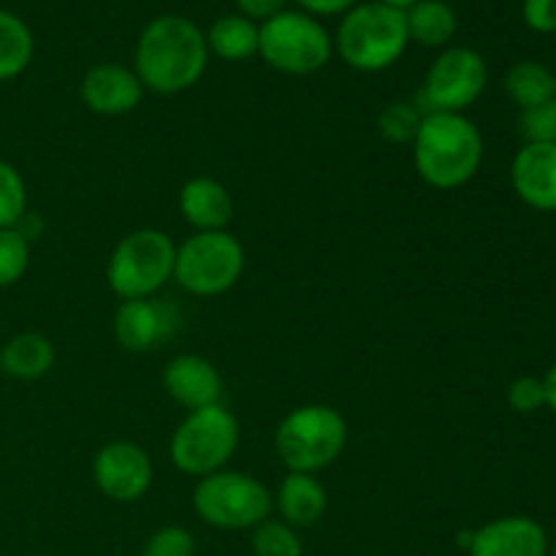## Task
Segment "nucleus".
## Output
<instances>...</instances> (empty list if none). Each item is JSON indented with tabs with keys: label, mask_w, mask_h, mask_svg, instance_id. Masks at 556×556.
Returning a JSON list of instances; mask_svg holds the SVG:
<instances>
[{
	"label": "nucleus",
	"mask_w": 556,
	"mask_h": 556,
	"mask_svg": "<svg viewBox=\"0 0 556 556\" xmlns=\"http://www.w3.org/2000/svg\"><path fill=\"white\" fill-rule=\"evenodd\" d=\"M210 63L206 36L195 22L179 14H163L147 22L134 52V71L144 90L177 96L204 76Z\"/></svg>",
	"instance_id": "nucleus-1"
},
{
	"label": "nucleus",
	"mask_w": 556,
	"mask_h": 556,
	"mask_svg": "<svg viewBox=\"0 0 556 556\" xmlns=\"http://www.w3.org/2000/svg\"><path fill=\"white\" fill-rule=\"evenodd\" d=\"M413 163L429 188H462L483 163L481 130L467 114L427 112L413 139Z\"/></svg>",
	"instance_id": "nucleus-2"
},
{
	"label": "nucleus",
	"mask_w": 556,
	"mask_h": 556,
	"mask_svg": "<svg viewBox=\"0 0 556 556\" xmlns=\"http://www.w3.org/2000/svg\"><path fill=\"white\" fill-rule=\"evenodd\" d=\"M407 22L405 11L369 0L356 3L342 14L334 33V52L342 63L362 74H378L391 68L407 52Z\"/></svg>",
	"instance_id": "nucleus-3"
},
{
	"label": "nucleus",
	"mask_w": 556,
	"mask_h": 556,
	"mask_svg": "<svg viewBox=\"0 0 556 556\" xmlns=\"http://www.w3.org/2000/svg\"><path fill=\"white\" fill-rule=\"evenodd\" d=\"M348 445V424L329 405H302L288 413L275 432V448L288 472L326 470Z\"/></svg>",
	"instance_id": "nucleus-4"
},
{
	"label": "nucleus",
	"mask_w": 556,
	"mask_h": 556,
	"mask_svg": "<svg viewBox=\"0 0 556 556\" xmlns=\"http://www.w3.org/2000/svg\"><path fill=\"white\" fill-rule=\"evenodd\" d=\"M177 244L161 228H136L114 244L106 261V282L114 296L152 299L174 280Z\"/></svg>",
	"instance_id": "nucleus-5"
},
{
	"label": "nucleus",
	"mask_w": 556,
	"mask_h": 556,
	"mask_svg": "<svg viewBox=\"0 0 556 556\" xmlns=\"http://www.w3.org/2000/svg\"><path fill=\"white\" fill-rule=\"evenodd\" d=\"M239 448V421L223 402L190 410L168 440V456L185 476L206 478L226 470Z\"/></svg>",
	"instance_id": "nucleus-6"
},
{
	"label": "nucleus",
	"mask_w": 556,
	"mask_h": 556,
	"mask_svg": "<svg viewBox=\"0 0 556 556\" xmlns=\"http://www.w3.org/2000/svg\"><path fill=\"white\" fill-rule=\"evenodd\" d=\"M258 54L280 74L309 76L331 60L334 38L315 16L282 9L258 25Z\"/></svg>",
	"instance_id": "nucleus-7"
},
{
	"label": "nucleus",
	"mask_w": 556,
	"mask_h": 556,
	"mask_svg": "<svg viewBox=\"0 0 556 556\" xmlns=\"http://www.w3.org/2000/svg\"><path fill=\"white\" fill-rule=\"evenodd\" d=\"M275 508V494L239 470H220L199 478L193 489V510L215 530H255Z\"/></svg>",
	"instance_id": "nucleus-8"
},
{
	"label": "nucleus",
	"mask_w": 556,
	"mask_h": 556,
	"mask_svg": "<svg viewBox=\"0 0 556 556\" xmlns=\"http://www.w3.org/2000/svg\"><path fill=\"white\" fill-rule=\"evenodd\" d=\"M244 271V248L228 231H193L177 244L174 280L190 296H223Z\"/></svg>",
	"instance_id": "nucleus-9"
},
{
	"label": "nucleus",
	"mask_w": 556,
	"mask_h": 556,
	"mask_svg": "<svg viewBox=\"0 0 556 556\" xmlns=\"http://www.w3.org/2000/svg\"><path fill=\"white\" fill-rule=\"evenodd\" d=\"M489 85V65L470 47H448L432 60L416 106L427 112L465 114Z\"/></svg>",
	"instance_id": "nucleus-10"
},
{
	"label": "nucleus",
	"mask_w": 556,
	"mask_h": 556,
	"mask_svg": "<svg viewBox=\"0 0 556 556\" xmlns=\"http://www.w3.org/2000/svg\"><path fill=\"white\" fill-rule=\"evenodd\" d=\"M152 459L141 445L130 440H114L103 445L92 459V481L98 492L112 503H139L152 486Z\"/></svg>",
	"instance_id": "nucleus-11"
},
{
	"label": "nucleus",
	"mask_w": 556,
	"mask_h": 556,
	"mask_svg": "<svg viewBox=\"0 0 556 556\" xmlns=\"http://www.w3.org/2000/svg\"><path fill=\"white\" fill-rule=\"evenodd\" d=\"M79 98L92 114L123 117L139 106L144 98V85L134 68H125L119 63H98L81 76Z\"/></svg>",
	"instance_id": "nucleus-12"
},
{
	"label": "nucleus",
	"mask_w": 556,
	"mask_h": 556,
	"mask_svg": "<svg viewBox=\"0 0 556 556\" xmlns=\"http://www.w3.org/2000/svg\"><path fill=\"white\" fill-rule=\"evenodd\" d=\"M467 552L470 556H546L548 535L530 516H503L472 532Z\"/></svg>",
	"instance_id": "nucleus-13"
},
{
	"label": "nucleus",
	"mask_w": 556,
	"mask_h": 556,
	"mask_svg": "<svg viewBox=\"0 0 556 556\" xmlns=\"http://www.w3.org/2000/svg\"><path fill=\"white\" fill-rule=\"evenodd\" d=\"M163 389L190 413L220 402L223 378L210 358L182 353V356H174L163 369Z\"/></svg>",
	"instance_id": "nucleus-14"
},
{
	"label": "nucleus",
	"mask_w": 556,
	"mask_h": 556,
	"mask_svg": "<svg viewBox=\"0 0 556 556\" xmlns=\"http://www.w3.org/2000/svg\"><path fill=\"white\" fill-rule=\"evenodd\" d=\"M516 195L538 212H556V144H525L510 163Z\"/></svg>",
	"instance_id": "nucleus-15"
},
{
	"label": "nucleus",
	"mask_w": 556,
	"mask_h": 556,
	"mask_svg": "<svg viewBox=\"0 0 556 556\" xmlns=\"http://www.w3.org/2000/svg\"><path fill=\"white\" fill-rule=\"evenodd\" d=\"M174 329V315L152 299H130L114 313V340L130 353H144L161 345Z\"/></svg>",
	"instance_id": "nucleus-16"
},
{
	"label": "nucleus",
	"mask_w": 556,
	"mask_h": 556,
	"mask_svg": "<svg viewBox=\"0 0 556 556\" xmlns=\"http://www.w3.org/2000/svg\"><path fill=\"white\" fill-rule=\"evenodd\" d=\"M179 215L193 231H228L233 199L220 179L193 177L179 190Z\"/></svg>",
	"instance_id": "nucleus-17"
},
{
	"label": "nucleus",
	"mask_w": 556,
	"mask_h": 556,
	"mask_svg": "<svg viewBox=\"0 0 556 556\" xmlns=\"http://www.w3.org/2000/svg\"><path fill=\"white\" fill-rule=\"evenodd\" d=\"M326 489L324 483L307 472H288L280 481V489L275 494V508L280 510L282 521L299 527H313L326 514Z\"/></svg>",
	"instance_id": "nucleus-18"
},
{
	"label": "nucleus",
	"mask_w": 556,
	"mask_h": 556,
	"mask_svg": "<svg viewBox=\"0 0 556 556\" xmlns=\"http://www.w3.org/2000/svg\"><path fill=\"white\" fill-rule=\"evenodd\" d=\"M54 367V345L38 331H22L0 348V372L14 380H38Z\"/></svg>",
	"instance_id": "nucleus-19"
},
{
	"label": "nucleus",
	"mask_w": 556,
	"mask_h": 556,
	"mask_svg": "<svg viewBox=\"0 0 556 556\" xmlns=\"http://www.w3.org/2000/svg\"><path fill=\"white\" fill-rule=\"evenodd\" d=\"M204 36L210 54L226 63H244L258 54V22L242 14L217 16Z\"/></svg>",
	"instance_id": "nucleus-20"
},
{
	"label": "nucleus",
	"mask_w": 556,
	"mask_h": 556,
	"mask_svg": "<svg viewBox=\"0 0 556 556\" xmlns=\"http://www.w3.org/2000/svg\"><path fill=\"white\" fill-rule=\"evenodd\" d=\"M405 22L410 41L429 49L448 47L451 38L456 36V27H459L454 5L445 3V0H418L416 5L405 11Z\"/></svg>",
	"instance_id": "nucleus-21"
},
{
	"label": "nucleus",
	"mask_w": 556,
	"mask_h": 556,
	"mask_svg": "<svg viewBox=\"0 0 556 556\" xmlns=\"http://www.w3.org/2000/svg\"><path fill=\"white\" fill-rule=\"evenodd\" d=\"M503 85L510 101L521 112L556 98V74L543 63H538V60H521V63L510 65Z\"/></svg>",
	"instance_id": "nucleus-22"
},
{
	"label": "nucleus",
	"mask_w": 556,
	"mask_h": 556,
	"mask_svg": "<svg viewBox=\"0 0 556 556\" xmlns=\"http://www.w3.org/2000/svg\"><path fill=\"white\" fill-rule=\"evenodd\" d=\"M36 52L33 30L14 11L0 9V81H11L27 71Z\"/></svg>",
	"instance_id": "nucleus-23"
},
{
	"label": "nucleus",
	"mask_w": 556,
	"mask_h": 556,
	"mask_svg": "<svg viewBox=\"0 0 556 556\" xmlns=\"http://www.w3.org/2000/svg\"><path fill=\"white\" fill-rule=\"evenodd\" d=\"M27 215V185L16 166L0 161V231L20 228Z\"/></svg>",
	"instance_id": "nucleus-24"
},
{
	"label": "nucleus",
	"mask_w": 556,
	"mask_h": 556,
	"mask_svg": "<svg viewBox=\"0 0 556 556\" xmlns=\"http://www.w3.org/2000/svg\"><path fill=\"white\" fill-rule=\"evenodd\" d=\"M30 266V239L22 228L0 231V288H11Z\"/></svg>",
	"instance_id": "nucleus-25"
},
{
	"label": "nucleus",
	"mask_w": 556,
	"mask_h": 556,
	"mask_svg": "<svg viewBox=\"0 0 556 556\" xmlns=\"http://www.w3.org/2000/svg\"><path fill=\"white\" fill-rule=\"evenodd\" d=\"M421 109L416 103H405V101H394L389 106L380 109L378 114V134L383 136L386 141L391 144H407L416 139V130L421 125Z\"/></svg>",
	"instance_id": "nucleus-26"
},
{
	"label": "nucleus",
	"mask_w": 556,
	"mask_h": 556,
	"mask_svg": "<svg viewBox=\"0 0 556 556\" xmlns=\"http://www.w3.org/2000/svg\"><path fill=\"white\" fill-rule=\"evenodd\" d=\"M253 554L255 556H302L299 532L286 521L266 519L253 530Z\"/></svg>",
	"instance_id": "nucleus-27"
},
{
	"label": "nucleus",
	"mask_w": 556,
	"mask_h": 556,
	"mask_svg": "<svg viewBox=\"0 0 556 556\" xmlns=\"http://www.w3.org/2000/svg\"><path fill=\"white\" fill-rule=\"evenodd\" d=\"M519 130L525 144H556V98L519 114Z\"/></svg>",
	"instance_id": "nucleus-28"
},
{
	"label": "nucleus",
	"mask_w": 556,
	"mask_h": 556,
	"mask_svg": "<svg viewBox=\"0 0 556 556\" xmlns=\"http://www.w3.org/2000/svg\"><path fill=\"white\" fill-rule=\"evenodd\" d=\"M195 554V538L190 535L185 527L168 525L152 532L147 538L141 556H193Z\"/></svg>",
	"instance_id": "nucleus-29"
},
{
	"label": "nucleus",
	"mask_w": 556,
	"mask_h": 556,
	"mask_svg": "<svg viewBox=\"0 0 556 556\" xmlns=\"http://www.w3.org/2000/svg\"><path fill=\"white\" fill-rule=\"evenodd\" d=\"M508 405L510 410L530 416L546 407V389H543V378H516L508 386Z\"/></svg>",
	"instance_id": "nucleus-30"
},
{
	"label": "nucleus",
	"mask_w": 556,
	"mask_h": 556,
	"mask_svg": "<svg viewBox=\"0 0 556 556\" xmlns=\"http://www.w3.org/2000/svg\"><path fill=\"white\" fill-rule=\"evenodd\" d=\"M521 16H525L527 27L541 36L556 33V0H525Z\"/></svg>",
	"instance_id": "nucleus-31"
},
{
	"label": "nucleus",
	"mask_w": 556,
	"mask_h": 556,
	"mask_svg": "<svg viewBox=\"0 0 556 556\" xmlns=\"http://www.w3.org/2000/svg\"><path fill=\"white\" fill-rule=\"evenodd\" d=\"M233 3H237L239 14L261 25V22H266L269 16L280 14V11L286 9L288 0H233Z\"/></svg>",
	"instance_id": "nucleus-32"
},
{
	"label": "nucleus",
	"mask_w": 556,
	"mask_h": 556,
	"mask_svg": "<svg viewBox=\"0 0 556 556\" xmlns=\"http://www.w3.org/2000/svg\"><path fill=\"white\" fill-rule=\"evenodd\" d=\"M299 11L309 16H342L345 11H351L358 0H296Z\"/></svg>",
	"instance_id": "nucleus-33"
},
{
	"label": "nucleus",
	"mask_w": 556,
	"mask_h": 556,
	"mask_svg": "<svg viewBox=\"0 0 556 556\" xmlns=\"http://www.w3.org/2000/svg\"><path fill=\"white\" fill-rule=\"evenodd\" d=\"M543 389H546V407L556 413V364L548 369L546 378H543Z\"/></svg>",
	"instance_id": "nucleus-34"
},
{
	"label": "nucleus",
	"mask_w": 556,
	"mask_h": 556,
	"mask_svg": "<svg viewBox=\"0 0 556 556\" xmlns=\"http://www.w3.org/2000/svg\"><path fill=\"white\" fill-rule=\"evenodd\" d=\"M378 3L391 5V9H396V11H407V9H410V5H416L418 0H378Z\"/></svg>",
	"instance_id": "nucleus-35"
},
{
	"label": "nucleus",
	"mask_w": 556,
	"mask_h": 556,
	"mask_svg": "<svg viewBox=\"0 0 556 556\" xmlns=\"http://www.w3.org/2000/svg\"><path fill=\"white\" fill-rule=\"evenodd\" d=\"M552 554H554V556H556V541H554V548H552Z\"/></svg>",
	"instance_id": "nucleus-36"
},
{
	"label": "nucleus",
	"mask_w": 556,
	"mask_h": 556,
	"mask_svg": "<svg viewBox=\"0 0 556 556\" xmlns=\"http://www.w3.org/2000/svg\"><path fill=\"white\" fill-rule=\"evenodd\" d=\"M30 556H47V554H30Z\"/></svg>",
	"instance_id": "nucleus-37"
}]
</instances>
